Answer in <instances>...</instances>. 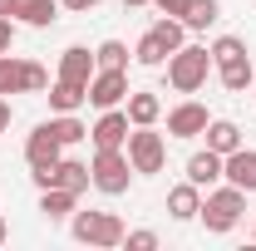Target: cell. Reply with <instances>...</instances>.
Returning <instances> with one entry per match:
<instances>
[{"label": "cell", "instance_id": "obj_15", "mask_svg": "<svg viewBox=\"0 0 256 251\" xmlns=\"http://www.w3.org/2000/svg\"><path fill=\"white\" fill-rule=\"evenodd\" d=\"M197 212H202V188L197 182H178L168 192V217L172 222H197Z\"/></svg>", "mask_w": 256, "mask_h": 251}, {"label": "cell", "instance_id": "obj_13", "mask_svg": "<svg viewBox=\"0 0 256 251\" xmlns=\"http://www.w3.org/2000/svg\"><path fill=\"white\" fill-rule=\"evenodd\" d=\"M10 20L15 25H30V30H50L60 20V0H15Z\"/></svg>", "mask_w": 256, "mask_h": 251}, {"label": "cell", "instance_id": "obj_23", "mask_svg": "<svg viewBox=\"0 0 256 251\" xmlns=\"http://www.w3.org/2000/svg\"><path fill=\"white\" fill-rule=\"evenodd\" d=\"M44 124H50V133L60 138L64 148H74L79 138H89V128L79 124V114H54V118H44Z\"/></svg>", "mask_w": 256, "mask_h": 251}, {"label": "cell", "instance_id": "obj_35", "mask_svg": "<svg viewBox=\"0 0 256 251\" xmlns=\"http://www.w3.org/2000/svg\"><path fill=\"white\" fill-rule=\"evenodd\" d=\"M5 236H10V226H5V217H0V246H5Z\"/></svg>", "mask_w": 256, "mask_h": 251}, {"label": "cell", "instance_id": "obj_14", "mask_svg": "<svg viewBox=\"0 0 256 251\" xmlns=\"http://www.w3.org/2000/svg\"><path fill=\"white\" fill-rule=\"evenodd\" d=\"M50 114H79L89 104V84H69V79H54L50 89Z\"/></svg>", "mask_w": 256, "mask_h": 251}, {"label": "cell", "instance_id": "obj_5", "mask_svg": "<svg viewBox=\"0 0 256 251\" xmlns=\"http://www.w3.org/2000/svg\"><path fill=\"white\" fill-rule=\"evenodd\" d=\"M50 89V69L40 60H15V54H0V94H44Z\"/></svg>", "mask_w": 256, "mask_h": 251}, {"label": "cell", "instance_id": "obj_34", "mask_svg": "<svg viewBox=\"0 0 256 251\" xmlns=\"http://www.w3.org/2000/svg\"><path fill=\"white\" fill-rule=\"evenodd\" d=\"M124 5H128V10H138V5H153V0H124Z\"/></svg>", "mask_w": 256, "mask_h": 251}, {"label": "cell", "instance_id": "obj_19", "mask_svg": "<svg viewBox=\"0 0 256 251\" xmlns=\"http://www.w3.org/2000/svg\"><path fill=\"white\" fill-rule=\"evenodd\" d=\"M202 138H207V148H212V153H236V148H242V128L232 124V118H212V124L202 128Z\"/></svg>", "mask_w": 256, "mask_h": 251}, {"label": "cell", "instance_id": "obj_4", "mask_svg": "<svg viewBox=\"0 0 256 251\" xmlns=\"http://www.w3.org/2000/svg\"><path fill=\"white\" fill-rule=\"evenodd\" d=\"M89 178L104 197H124L128 182H133V162H128L124 148H94V162H89Z\"/></svg>", "mask_w": 256, "mask_h": 251}, {"label": "cell", "instance_id": "obj_33", "mask_svg": "<svg viewBox=\"0 0 256 251\" xmlns=\"http://www.w3.org/2000/svg\"><path fill=\"white\" fill-rule=\"evenodd\" d=\"M10 10H15V0H0V15H10Z\"/></svg>", "mask_w": 256, "mask_h": 251}, {"label": "cell", "instance_id": "obj_20", "mask_svg": "<svg viewBox=\"0 0 256 251\" xmlns=\"http://www.w3.org/2000/svg\"><path fill=\"white\" fill-rule=\"evenodd\" d=\"M74 207H79V197L64 188H40V212H44V222H69L74 217Z\"/></svg>", "mask_w": 256, "mask_h": 251}, {"label": "cell", "instance_id": "obj_32", "mask_svg": "<svg viewBox=\"0 0 256 251\" xmlns=\"http://www.w3.org/2000/svg\"><path fill=\"white\" fill-rule=\"evenodd\" d=\"M10 118H15V108H10V98L0 94V133H10Z\"/></svg>", "mask_w": 256, "mask_h": 251}, {"label": "cell", "instance_id": "obj_27", "mask_svg": "<svg viewBox=\"0 0 256 251\" xmlns=\"http://www.w3.org/2000/svg\"><path fill=\"white\" fill-rule=\"evenodd\" d=\"M94 64L98 69H128V44L124 40H104L94 50Z\"/></svg>", "mask_w": 256, "mask_h": 251}, {"label": "cell", "instance_id": "obj_16", "mask_svg": "<svg viewBox=\"0 0 256 251\" xmlns=\"http://www.w3.org/2000/svg\"><path fill=\"white\" fill-rule=\"evenodd\" d=\"M54 188L74 192V197H84V192L94 188V178H89V162H79V158H60V162H54Z\"/></svg>", "mask_w": 256, "mask_h": 251}, {"label": "cell", "instance_id": "obj_9", "mask_svg": "<svg viewBox=\"0 0 256 251\" xmlns=\"http://www.w3.org/2000/svg\"><path fill=\"white\" fill-rule=\"evenodd\" d=\"M128 114L124 108H98V124L89 128V138H94V148H124L128 143Z\"/></svg>", "mask_w": 256, "mask_h": 251}, {"label": "cell", "instance_id": "obj_25", "mask_svg": "<svg viewBox=\"0 0 256 251\" xmlns=\"http://www.w3.org/2000/svg\"><path fill=\"white\" fill-rule=\"evenodd\" d=\"M207 54H212V69L217 64H232V60H246V40L242 34H222V40L207 44Z\"/></svg>", "mask_w": 256, "mask_h": 251}, {"label": "cell", "instance_id": "obj_21", "mask_svg": "<svg viewBox=\"0 0 256 251\" xmlns=\"http://www.w3.org/2000/svg\"><path fill=\"white\" fill-rule=\"evenodd\" d=\"M217 79H222V89H232V94H246V89L256 84L252 54H246V60H232V64H217Z\"/></svg>", "mask_w": 256, "mask_h": 251}, {"label": "cell", "instance_id": "obj_12", "mask_svg": "<svg viewBox=\"0 0 256 251\" xmlns=\"http://www.w3.org/2000/svg\"><path fill=\"white\" fill-rule=\"evenodd\" d=\"M124 114H128V124H133V128H148V124H158V118H162V98L153 94V89H128Z\"/></svg>", "mask_w": 256, "mask_h": 251}, {"label": "cell", "instance_id": "obj_24", "mask_svg": "<svg viewBox=\"0 0 256 251\" xmlns=\"http://www.w3.org/2000/svg\"><path fill=\"white\" fill-rule=\"evenodd\" d=\"M217 15H222V5H217V0H188L182 25H188V30H207V25H217Z\"/></svg>", "mask_w": 256, "mask_h": 251}, {"label": "cell", "instance_id": "obj_37", "mask_svg": "<svg viewBox=\"0 0 256 251\" xmlns=\"http://www.w3.org/2000/svg\"><path fill=\"white\" fill-rule=\"evenodd\" d=\"M252 89H256V84H252Z\"/></svg>", "mask_w": 256, "mask_h": 251}, {"label": "cell", "instance_id": "obj_11", "mask_svg": "<svg viewBox=\"0 0 256 251\" xmlns=\"http://www.w3.org/2000/svg\"><path fill=\"white\" fill-rule=\"evenodd\" d=\"M60 158H64V143L50 133V124H40L30 138H25V162H30V168H50V162H60Z\"/></svg>", "mask_w": 256, "mask_h": 251}, {"label": "cell", "instance_id": "obj_28", "mask_svg": "<svg viewBox=\"0 0 256 251\" xmlns=\"http://www.w3.org/2000/svg\"><path fill=\"white\" fill-rule=\"evenodd\" d=\"M124 246L128 251H153V246H158V232H128Z\"/></svg>", "mask_w": 256, "mask_h": 251}, {"label": "cell", "instance_id": "obj_10", "mask_svg": "<svg viewBox=\"0 0 256 251\" xmlns=\"http://www.w3.org/2000/svg\"><path fill=\"white\" fill-rule=\"evenodd\" d=\"M222 178L232 182V188H242V192H256V148H236V153H226L222 158Z\"/></svg>", "mask_w": 256, "mask_h": 251}, {"label": "cell", "instance_id": "obj_29", "mask_svg": "<svg viewBox=\"0 0 256 251\" xmlns=\"http://www.w3.org/2000/svg\"><path fill=\"white\" fill-rule=\"evenodd\" d=\"M10 50H15V20L0 15V54H10Z\"/></svg>", "mask_w": 256, "mask_h": 251}, {"label": "cell", "instance_id": "obj_18", "mask_svg": "<svg viewBox=\"0 0 256 251\" xmlns=\"http://www.w3.org/2000/svg\"><path fill=\"white\" fill-rule=\"evenodd\" d=\"M188 182H197V188H217V182H222V153H212V148L192 153L188 158Z\"/></svg>", "mask_w": 256, "mask_h": 251}, {"label": "cell", "instance_id": "obj_3", "mask_svg": "<svg viewBox=\"0 0 256 251\" xmlns=\"http://www.w3.org/2000/svg\"><path fill=\"white\" fill-rule=\"evenodd\" d=\"M242 212H246V192L226 182V188H207L202 212H197V217L207 222V232H217V236H222V232H232V226L242 222Z\"/></svg>", "mask_w": 256, "mask_h": 251}, {"label": "cell", "instance_id": "obj_22", "mask_svg": "<svg viewBox=\"0 0 256 251\" xmlns=\"http://www.w3.org/2000/svg\"><path fill=\"white\" fill-rule=\"evenodd\" d=\"M133 60L143 64V69H162V64H168V44H162L158 34L148 30L143 40H138V44H133Z\"/></svg>", "mask_w": 256, "mask_h": 251}, {"label": "cell", "instance_id": "obj_36", "mask_svg": "<svg viewBox=\"0 0 256 251\" xmlns=\"http://www.w3.org/2000/svg\"><path fill=\"white\" fill-rule=\"evenodd\" d=\"M252 236H256V222H252Z\"/></svg>", "mask_w": 256, "mask_h": 251}, {"label": "cell", "instance_id": "obj_1", "mask_svg": "<svg viewBox=\"0 0 256 251\" xmlns=\"http://www.w3.org/2000/svg\"><path fill=\"white\" fill-rule=\"evenodd\" d=\"M69 236L84 242V246H98V251H114L124 246V217L118 212H74L69 217Z\"/></svg>", "mask_w": 256, "mask_h": 251}, {"label": "cell", "instance_id": "obj_7", "mask_svg": "<svg viewBox=\"0 0 256 251\" xmlns=\"http://www.w3.org/2000/svg\"><path fill=\"white\" fill-rule=\"evenodd\" d=\"M128 98V69H94L89 79V104L94 108H118Z\"/></svg>", "mask_w": 256, "mask_h": 251}, {"label": "cell", "instance_id": "obj_26", "mask_svg": "<svg viewBox=\"0 0 256 251\" xmlns=\"http://www.w3.org/2000/svg\"><path fill=\"white\" fill-rule=\"evenodd\" d=\"M153 34H158L162 44H168V54H172V50H182V44H188V25H182V20H178V15H162L158 25H153Z\"/></svg>", "mask_w": 256, "mask_h": 251}, {"label": "cell", "instance_id": "obj_2", "mask_svg": "<svg viewBox=\"0 0 256 251\" xmlns=\"http://www.w3.org/2000/svg\"><path fill=\"white\" fill-rule=\"evenodd\" d=\"M207 74H212L207 44H182V50L168 54V84H172L178 94H197V89L207 84Z\"/></svg>", "mask_w": 256, "mask_h": 251}, {"label": "cell", "instance_id": "obj_6", "mask_svg": "<svg viewBox=\"0 0 256 251\" xmlns=\"http://www.w3.org/2000/svg\"><path fill=\"white\" fill-rule=\"evenodd\" d=\"M124 153H128V162H133V172L153 178V172H162V162H168V138L153 133V124L148 128H128Z\"/></svg>", "mask_w": 256, "mask_h": 251}, {"label": "cell", "instance_id": "obj_17", "mask_svg": "<svg viewBox=\"0 0 256 251\" xmlns=\"http://www.w3.org/2000/svg\"><path fill=\"white\" fill-rule=\"evenodd\" d=\"M94 69L98 64H94V54H89L84 44H69V50L60 54V79H69V84H89Z\"/></svg>", "mask_w": 256, "mask_h": 251}, {"label": "cell", "instance_id": "obj_8", "mask_svg": "<svg viewBox=\"0 0 256 251\" xmlns=\"http://www.w3.org/2000/svg\"><path fill=\"white\" fill-rule=\"evenodd\" d=\"M212 124L207 118V104H197V98H182L178 108H168V138H202V128Z\"/></svg>", "mask_w": 256, "mask_h": 251}, {"label": "cell", "instance_id": "obj_31", "mask_svg": "<svg viewBox=\"0 0 256 251\" xmlns=\"http://www.w3.org/2000/svg\"><path fill=\"white\" fill-rule=\"evenodd\" d=\"M153 5H158L162 15H178V20H182V10H188V0H153Z\"/></svg>", "mask_w": 256, "mask_h": 251}, {"label": "cell", "instance_id": "obj_30", "mask_svg": "<svg viewBox=\"0 0 256 251\" xmlns=\"http://www.w3.org/2000/svg\"><path fill=\"white\" fill-rule=\"evenodd\" d=\"M64 10H74V15H89V10H98L104 0H60Z\"/></svg>", "mask_w": 256, "mask_h": 251}]
</instances>
